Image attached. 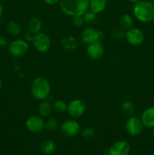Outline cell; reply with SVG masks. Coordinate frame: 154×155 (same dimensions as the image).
I'll use <instances>...</instances> for the list:
<instances>
[{
    "label": "cell",
    "mask_w": 154,
    "mask_h": 155,
    "mask_svg": "<svg viewBox=\"0 0 154 155\" xmlns=\"http://www.w3.org/2000/svg\"><path fill=\"white\" fill-rule=\"evenodd\" d=\"M62 12L69 16L83 15L89 9V0H60Z\"/></svg>",
    "instance_id": "1"
},
{
    "label": "cell",
    "mask_w": 154,
    "mask_h": 155,
    "mask_svg": "<svg viewBox=\"0 0 154 155\" xmlns=\"http://www.w3.org/2000/svg\"><path fill=\"white\" fill-rule=\"evenodd\" d=\"M133 12L138 21L148 23L154 19V4L149 1L139 0L134 3Z\"/></svg>",
    "instance_id": "2"
},
{
    "label": "cell",
    "mask_w": 154,
    "mask_h": 155,
    "mask_svg": "<svg viewBox=\"0 0 154 155\" xmlns=\"http://www.w3.org/2000/svg\"><path fill=\"white\" fill-rule=\"evenodd\" d=\"M51 92L50 83L45 77H38L33 81L31 85V93L38 100H45L49 96Z\"/></svg>",
    "instance_id": "3"
},
{
    "label": "cell",
    "mask_w": 154,
    "mask_h": 155,
    "mask_svg": "<svg viewBox=\"0 0 154 155\" xmlns=\"http://www.w3.org/2000/svg\"><path fill=\"white\" fill-rule=\"evenodd\" d=\"M125 130L131 136H137L143 132V124L141 119L137 117H129L125 123Z\"/></svg>",
    "instance_id": "4"
},
{
    "label": "cell",
    "mask_w": 154,
    "mask_h": 155,
    "mask_svg": "<svg viewBox=\"0 0 154 155\" xmlns=\"http://www.w3.org/2000/svg\"><path fill=\"white\" fill-rule=\"evenodd\" d=\"M104 38V32L101 30H95L91 27L85 29L82 33V42L87 45L95 42H101Z\"/></svg>",
    "instance_id": "5"
},
{
    "label": "cell",
    "mask_w": 154,
    "mask_h": 155,
    "mask_svg": "<svg viewBox=\"0 0 154 155\" xmlns=\"http://www.w3.org/2000/svg\"><path fill=\"white\" fill-rule=\"evenodd\" d=\"M28 50V42L23 39H15L8 45L9 53L14 57H22Z\"/></svg>",
    "instance_id": "6"
},
{
    "label": "cell",
    "mask_w": 154,
    "mask_h": 155,
    "mask_svg": "<svg viewBox=\"0 0 154 155\" xmlns=\"http://www.w3.org/2000/svg\"><path fill=\"white\" fill-rule=\"evenodd\" d=\"M33 44L38 51L45 53L48 51L51 47V39L49 36L45 33H38L35 34Z\"/></svg>",
    "instance_id": "7"
},
{
    "label": "cell",
    "mask_w": 154,
    "mask_h": 155,
    "mask_svg": "<svg viewBox=\"0 0 154 155\" xmlns=\"http://www.w3.org/2000/svg\"><path fill=\"white\" fill-rule=\"evenodd\" d=\"M86 110V104L83 100L74 99L67 104L66 111L72 117L78 118L82 116Z\"/></svg>",
    "instance_id": "8"
},
{
    "label": "cell",
    "mask_w": 154,
    "mask_h": 155,
    "mask_svg": "<svg viewBox=\"0 0 154 155\" xmlns=\"http://www.w3.org/2000/svg\"><path fill=\"white\" fill-rule=\"evenodd\" d=\"M60 130L67 137H75L80 133V126L75 120H67L61 124Z\"/></svg>",
    "instance_id": "9"
},
{
    "label": "cell",
    "mask_w": 154,
    "mask_h": 155,
    "mask_svg": "<svg viewBox=\"0 0 154 155\" xmlns=\"http://www.w3.org/2000/svg\"><path fill=\"white\" fill-rule=\"evenodd\" d=\"M131 151V146L128 142L119 140L113 143L109 149L110 155H128Z\"/></svg>",
    "instance_id": "10"
},
{
    "label": "cell",
    "mask_w": 154,
    "mask_h": 155,
    "mask_svg": "<svg viewBox=\"0 0 154 155\" xmlns=\"http://www.w3.org/2000/svg\"><path fill=\"white\" fill-rule=\"evenodd\" d=\"M45 120L42 117L33 115L30 117L26 122L27 128L33 133H39L45 128Z\"/></svg>",
    "instance_id": "11"
},
{
    "label": "cell",
    "mask_w": 154,
    "mask_h": 155,
    "mask_svg": "<svg viewBox=\"0 0 154 155\" xmlns=\"http://www.w3.org/2000/svg\"><path fill=\"white\" fill-rule=\"evenodd\" d=\"M125 38L131 45H139L144 40V34L140 29L131 28L125 33Z\"/></svg>",
    "instance_id": "12"
},
{
    "label": "cell",
    "mask_w": 154,
    "mask_h": 155,
    "mask_svg": "<svg viewBox=\"0 0 154 155\" xmlns=\"http://www.w3.org/2000/svg\"><path fill=\"white\" fill-rule=\"evenodd\" d=\"M104 53V48L101 42H95L89 44L87 47V54L93 60L100 59Z\"/></svg>",
    "instance_id": "13"
},
{
    "label": "cell",
    "mask_w": 154,
    "mask_h": 155,
    "mask_svg": "<svg viewBox=\"0 0 154 155\" xmlns=\"http://www.w3.org/2000/svg\"><path fill=\"white\" fill-rule=\"evenodd\" d=\"M141 121L143 127L147 128L154 127V107H149L145 110L141 115Z\"/></svg>",
    "instance_id": "14"
},
{
    "label": "cell",
    "mask_w": 154,
    "mask_h": 155,
    "mask_svg": "<svg viewBox=\"0 0 154 155\" xmlns=\"http://www.w3.org/2000/svg\"><path fill=\"white\" fill-rule=\"evenodd\" d=\"M27 27H28L29 31L33 33V34L40 33V30L42 27V21L37 17H33L30 19Z\"/></svg>",
    "instance_id": "15"
},
{
    "label": "cell",
    "mask_w": 154,
    "mask_h": 155,
    "mask_svg": "<svg viewBox=\"0 0 154 155\" xmlns=\"http://www.w3.org/2000/svg\"><path fill=\"white\" fill-rule=\"evenodd\" d=\"M78 45L77 39L73 36H68L61 40V45L65 51H70L75 49Z\"/></svg>",
    "instance_id": "16"
},
{
    "label": "cell",
    "mask_w": 154,
    "mask_h": 155,
    "mask_svg": "<svg viewBox=\"0 0 154 155\" xmlns=\"http://www.w3.org/2000/svg\"><path fill=\"white\" fill-rule=\"evenodd\" d=\"M52 110V106L50 104L49 101L43 100V101H42L39 104L38 111H39V115L42 117H49Z\"/></svg>",
    "instance_id": "17"
},
{
    "label": "cell",
    "mask_w": 154,
    "mask_h": 155,
    "mask_svg": "<svg viewBox=\"0 0 154 155\" xmlns=\"http://www.w3.org/2000/svg\"><path fill=\"white\" fill-rule=\"evenodd\" d=\"M107 0H89V8L98 14L103 12L107 5Z\"/></svg>",
    "instance_id": "18"
},
{
    "label": "cell",
    "mask_w": 154,
    "mask_h": 155,
    "mask_svg": "<svg viewBox=\"0 0 154 155\" xmlns=\"http://www.w3.org/2000/svg\"><path fill=\"white\" fill-rule=\"evenodd\" d=\"M41 150L45 154H52L56 151V145L53 141L45 140L41 145Z\"/></svg>",
    "instance_id": "19"
},
{
    "label": "cell",
    "mask_w": 154,
    "mask_h": 155,
    "mask_svg": "<svg viewBox=\"0 0 154 155\" xmlns=\"http://www.w3.org/2000/svg\"><path fill=\"white\" fill-rule=\"evenodd\" d=\"M119 26L123 30H128L133 26V18L131 15H125L119 20Z\"/></svg>",
    "instance_id": "20"
},
{
    "label": "cell",
    "mask_w": 154,
    "mask_h": 155,
    "mask_svg": "<svg viewBox=\"0 0 154 155\" xmlns=\"http://www.w3.org/2000/svg\"><path fill=\"white\" fill-rule=\"evenodd\" d=\"M51 106H52V110L57 114H63L67 109V104L65 103V101L60 99L54 101Z\"/></svg>",
    "instance_id": "21"
},
{
    "label": "cell",
    "mask_w": 154,
    "mask_h": 155,
    "mask_svg": "<svg viewBox=\"0 0 154 155\" xmlns=\"http://www.w3.org/2000/svg\"><path fill=\"white\" fill-rule=\"evenodd\" d=\"M7 30L10 34L13 36H18L21 33V27L18 22L11 21L8 24Z\"/></svg>",
    "instance_id": "22"
},
{
    "label": "cell",
    "mask_w": 154,
    "mask_h": 155,
    "mask_svg": "<svg viewBox=\"0 0 154 155\" xmlns=\"http://www.w3.org/2000/svg\"><path fill=\"white\" fill-rule=\"evenodd\" d=\"M134 105L131 101H125L122 104V110L126 116L131 117L134 113Z\"/></svg>",
    "instance_id": "23"
},
{
    "label": "cell",
    "mask_w": 154,
    "mask_h": 155,
    "mask_svg": "<svg viewBox=\"0 0 154 155\" xmlns=\"http://www.w3.org/2000/svg\"><path fill=\"white\" fill-rule=\"evenodd\" d=\"M59 122L56 118L51 117L49 118L45 124V128L48 130V132L55 131L58 128Z\"/></svg>",
    "instance_id": "24"
},
{
    "label": "cell",
    "mask_w": 154,
    "mask_h": 155,
    "mask_svg": "<svg viewBox=\"0 0 154 155\" xmlns=\"http://www.w3.org/2000/svg\"><path fill=\"white\" fill-rule=\"evenodd\" d=\"M82 17L85 22L88 23V24H91V23H93L96 20L97 13H95V12H93V11L89 8L88 10H87L85 12Z\"/></svg>",
    "instance_id": "25"
},
{
    "label": "cell",
    "mask_w": 154,
    "mask_h": 155,
    "mask_svg": "<svg viewBox=\"0 0 154 155\" xmlns=\"http://www.w3.org/2000/svg\"><path fill=\"white\" fill-rule=\"evenodd\" d=\"M82 136L85 139H92L95 136L96 132L91 127H85L81 131Z\"/></svg>",
    "instance_id": "26"
},
{
    "label": "cell",
    "mask_w": 154,
    "mask_h": 155,
    "mask_svg": "<svg viewBox=\"0 0 154 155\" xmlns=\"http://www.w3.org/2000/svg\"><path fill=\"white\" fill-rule=\"evenodd\" d=\"M112 37L116 40H122L124 37H125V33L123 30H116L112 33Z\"/></svg>",
    "instance_id": "27"
},
{
    "label": "cell",
    "mask_w": 154,
    "mask_h": 155,
    "mask_svg": "<svg viewBox=\"0 0 154 155\" xmlns=\"http://www.w3.org/2000/svg\"><path fill=\"white\" fill-rule=\"evenodd\" d=\"M84 19H83L82 15H79V16H74L72 18V24L75 27H81L84 24Z\"/></svg>",
    "instance_id": "28"
},
{
    "label": "cell",
    "mask_w": 154,
    "mask_h": 155,
    "mask_svg": "<svg viewBox=\"0 0 154 155\" xmlns=\"http://www.w3.org/2000/svg\"><path fill=\"white\" fill-rule=\"evenodd\" d=\"M34 36H35V34H33V33H31V32L29 31V32H27V33H25V35H24V38H25V40L27 41V42H33Z\"/></svg>",
    "instance_id": "29"
},
{
    "label": "cell",
    "mask_w": 154,
    "mask_h": 155,
    "mask_svg": "<svg viewBox=\"0 0 154 155\" xmlns=\"http://www.w3.org/2000/svg\"><path fill=\"white\" fill-rule=\"evenodd\" d=\"M8 45V42L6 40L5 38H4L3 36H0V48H4L6 45Z\"/></svg>",
    "instance_id": "30"
},
{
    "label": "cell",
    "mask_w": 154,
    "mask_h": 155,
    "mask_svg": "<svg viewBox=\"0 0 154 155\" xmlns=\"http://www.w3.org/2000/svg\"><path fill=\"white\" fill-rule=\"evenodd\" d=\"M43 1L46 4L50 5H56L60 2V0H43Z\"/></svg>",
    "instance_id": "31"
},
{
    "label": "cell",
    "mask_w": 154,
    "mask_h": 155,
    "mask_svg": "<svg viewBox=\"0 0 154 155\" xmlns=\"http://www.w3.org/2000/svg\"><path fill=\"white\" fill-rule=\"evenodd\" d=\"M2 14H3V7H2V5L1 3H0V18L2 17Z\"/></svg>",
    "instance_id": "32"
},
{
    "label": "cell",
    "mask_w": 154,
    "mask_h": 155,
    "mask_svg": "<svg viewBox=\"0 0 154 155\" xmlns=\"http://www.w3.org/2000/svg\"><path fill=\"white\" fill-rule=\"evenodd\" d=\"M129 2H133V3H136L137 2H138L139 0H128Z\"/></svg>",
    "instance_id": "33"
},
{
    "label": "cell",
    "mask_w": 154,
    "mask_h": 155,
    "mask_svg": "<svg viewBox=\"0 0 154 155\" xmlns=\"http://www.w3.org/2000/svg\"><path fill=\"white\" fill-rule=\"evenodd\" d=\"M2 81L1 78H0V89L2 88Z\"/></svg>",
    "instance_id": "34"
},
{
    "label": "cell",
    "mask_w": 154,
    "mask_h": 155,
    "mask_svg": "<svg viewBox=\"0 0 154 155\" xmlns=\"http://www.w3.org/2000/svg\"><path fill=\"white\" fill-rule=\"evenodd\" d=\"M152 136H154V127H153V128H152Z\"/></svg>",
    "instance_id": "35"
},
{
    "label": "cell",
    "mask_w": 154,
    "mask_h": 155,
    "mask_svg": "<svg viewBox=\"0 0 154 155\" xmlns=\"http://www.w3.org/2000/svg\"><path fill=\"white\" fill-rule=\"evenodd\" d=\"M148 1H149V2H150L153 3V4H154V0H148Z\"/></svg>",
    "instance_id": "36"
},
{
    "label": "cell",
    "mask_w": 154,
    "mask_h": 155,
    "mask_svg": "<svg viewBox=\"0 0 154 155\" xmlns=\"http://www.w3.org/2000/svg\"><path fill=\"white\" fill-rule=\"evenodd\" d=\"M103 155H110V154H109V153H107V154H103Z\"/></svg>",
    "instance_id": "37"
},
{
    "label": "cell",
    "mask_w": 154,
    "mask_h": 155,
    "mask_svg": "<svg viewBox=\"0 0 154 155\" xmlns=\"http://www.w3.org/2000/svg\"><path fill=\"white\" fill-rule=\"evenodd\" d=\"M12 1H14V2H17V1H19V0H12Z\"/></svg>",
    "instance_id": "38"
},
{
    "label": "cell",
    "mask_w": 154,
    "mask_h": 155,
    "mask_svg": "<svg viewBox=\"0 0 154 155\" xmlns=\"http://www.w3.org/2000/svg\"><path fill=\"white\" fill-rule=\"evenodd\" d=\"M153 107H154V101H153Z\"/></svg>",
    "instance_id": "39"
}]
</instances>
